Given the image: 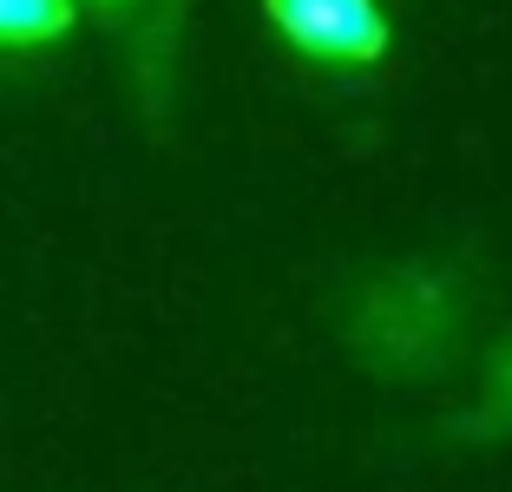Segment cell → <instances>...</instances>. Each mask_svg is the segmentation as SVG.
Returning a JSON list of instances; mask_svg holds the SVG:
<instances>
[{
	"label": "cell",
	"instance_id": "3",
	"mask_svg": "<svg viewBox=\"0 0 512 492\" xmlns=\"http://www.w3.org/2000/svg\"><path fill=\"white\" fill-rule=\"evenodd\" d=\"M92 7H125V0H92Z\"/></svg>",
	"mask_w": 512,
	"mask_h": 492
},
{
	"label": "cell",
	"instance_id": "2",
	"mask_svg": "<svg viewBox=\"0 0 512 492\" xmlns=\"http://www.w3.org/2000/svg\"><path fill=\"white\" fill-rule=\"evenodd\" d=\"M73 27V0H0V46H40Z\"/></svg>",
	"mask_w": 512,
	"mask_h": 492
},
{
	"label": "cell",
	"instance_id": "1",
	"mask_svg": "<svg viewBox=\"0 0 512 492\" xmlns=\"http://www.w3.org/2000/svg\"><path fill=\"white\" fill-rule=\"evenodd\" d=\"M263 14L289 53L316 66H375L394 40L381 0H263Z\"/></svg>",
	"mask_w": 512,
	"mask_h": 492
}]
</instances>
